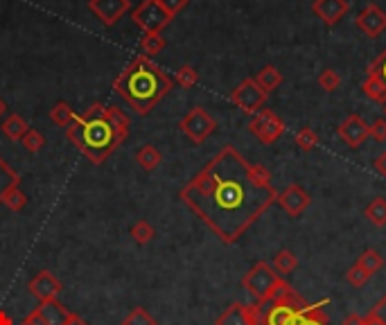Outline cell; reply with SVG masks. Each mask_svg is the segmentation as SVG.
Here are the masks:
<instances>
[{"instance_id":"cell-1","label":"cell","mask_w":386,"mask_h":325,"mask_svg":"<svg viewBox=\"0 0 386 325\" xmlns=\"http://www.w3.org/2000/svg\"><path fill=\"white\" fill-rule=\"evenodd\" d=\"M179 197L224 244H235L278 201V190L269 170L226 145L186 183Z\"/></svg>"},{"instance_id":"cell-2","label":"cell","mask_w":386,"mask_h":325,"mask_svg":"<svg viewBox=\"0 0 386 325\" xmlns=\"http://www.w3.org/2000/svg\"><path fill=\"white\" fill-rule=\"evenodd\" d=\"M129 127L131 122L122 108L95 102L82 115L75 117L66 129V138L91 162L102 165L129 138Z\"/></svg>"},{"instance_id":"cell-3","label":"cell","mask_w":386,"mask_h":325,"mask_svg":"<svg viewBox=\"0 0 386 325\" xmlns=\"http://www.w3.org/2000/svg\"><path fill=\"white\" fill-rule=\"evenodd\" d=\"M174 79L152 57L138 54L113 79V91L134 108L138 115L152 113V108L172 91Z\"/></svg>"},{"instance_id":"cell-4","label":"cell","mask_w":386,"mask_h":325,"mask_svg":"<svg viewBox=\"0 0 386 325\" xmlns=\"http://www.w3.org/2000/svg\"><path fill=\"white\" fill-rule=\"evenodd\" d=\"M319 302H307L289 285L271 300L262 302V305L255 302L257 325H303L309 317V312L319 307Z\"/></svg>"},{"instance_id":"cell-5","label":"cell","mask_w":386,"mask_h":325,"mask_svg":"<svg viewBox=\"0 0 386 325\" xmlns=\"http://www.w3.org/2000/svg\"><path fill=\"white\" fill-rule=\"evenodd\" d=\"M242 287L253 296L257 305H262V302L271 300L274 296L281 294L285 287H289V283L283 276L276 274L269 262H255L242 276Z\"/></svg>"},{"instance_id":"cell-6","label":"cell","mask_w":386,"mask_h":325,"mask_svg":"<svg viewBox=\"0 0 386 325\" xmlns=\"http://www.w3.org/2000/svg\"><path fill=\"white\" fill-rule=\"evenodd\" d=\"M179 127H181V132L192 140V143L201 145L214 134V129H217V120H214V117L203 106H195V108H190L184 117H181Z\"/></svg>"},{"instance_id":"cell-7","label":"cell","mask_w":386,"mask_h":325,"mask_svg":"<svg viewBox=\"0 0 386 325\" xmlns=\"http://www.w3.org/2000/svg\"><path fill=\"white\" fill-rule=\"evenodd\" d=\"M131 20L147 34V32H163L172 23V16L160 7L158 0H143L131 9Z\"/></svg>"},{"instance_id":"cell-8","label":"cell","mask_w":386,"mask_h":325,"mask_svg":"<svg viewBox=\"0 0 386 325\" xmlns=\"http://www.w3.org/2000/svg\"><path fill=\"white\" fill-rule=\"evenodd\" d=\"M249 132L260 140L262 145H274L276 140L285 134V122L271 108H260L249 120Z\"/></svg>"},{"instance_id":"cell-9","label":"cell","mask_w":386,"mask_h":325,"mask_svg":"<svg viewBox=\"0 0 386 325\" xmlns=\"http://www.w3.org/2000/svg\"><path fill=\"white\" fill-rule=\"evenodd\" d=\"M266 95L260 86L255 84L253 77H246L244 82L238 84V89L231 93V102L240 108L242 113H249V115H255L260 108H264V102H266Z\"/></svg>"},{"instance_id":"cell-10","label":"cell","mask_w":386,"mask_h":325,"mask_svg":"<svg viewBox=\"0 0 386 325\" xmlns=\"http://www.w3.org/2000/svg\"><path fill=\"white\" fill-rule=\"evenodd\" d=\"M281 208L289 215V217H300L312 203V197L298 186V183H289V186L278 192V201H276Z\"/></svg>"},{"instance_id":"cell-11","label":"cell","mask_w":386,"mask_h":325,"mask_svg":"<svg viewBox=\"0 0 386 325\" xmlns=\"http://www.w3.org/2000/svg\"><path fill=\"white\" fill-rule=\"evenodd\" d=\"M89 9L104 25L113 27L131 9V0H89Z\"/></svg>"},{"instance_id":"cell-12","label":"cell","mask_w":386,"mask_h":325,"mask_svg":"<svg viewBox=\"0 0 386 325\" xmlns=\"http://www.w3.org/2000/svg\"><path fill=\"white\" fill-rule=\"evenodd\" d=\"M337 134L350 149H357L364 145V140L368 138V122L364 120L359 113H350L346 120L337 127Z\"/></svg>"},{"instance_id":"cell-13","label":"cell","mask_w":386,"mask_h":325,"mask_svg":"<svg viewBox=\"0 0 386 325\" xmlns=\"http://www.w3.org/2000/svg\"><path fill=\"white\" fill-rule=\"evenodd\" d=\"M27 289L39 302H46V300H55L61 294L63 285L57 276L50 274V271H39V274L27 283Z\"/></svg>"},{"instance_id":"cell-14","label":"cell","mask_w":386,"mask_h":325,"mask_svg":"<svg viewBox=\"0 0 386 325\" xmlns=\"http://www.w3.org/2000/svg\"><path fill=\"white\" fill-rule=\"evenodd\" d=\"M214 325H257V305L251 302H231V305L224 310Z\"/></svg>"},{"instance_id":"cell-15","label":"cell","mask_w":386,"mask_h":325,"mask_svg":"<svg viewBox=\"0 0 386 325\" xmlns=\"http://www.w3.org/2000/svg\"><path fill=\"white\" fill-rule=\"evenodd\" d=\"M357 27L364 32L366 37L371 39H378L382 32L386 30V14L382 12V9L378 5H366L361 9V12L357 14L355 18Z\"/></svg>"},{"instance_id":"cell-16","label":"cell","mask_w":386,"mask_h":325,"mask_svg":"<svg viewBox=\"0 0 386 325\" xmlns=\"http://www.w3.org/2000/svg\"><path fill=\"white\" fill-rule=\"evenodd\" d=\"M348 9H350L348 0H314L312 3V12L326 25H337L348 14Z\"/></svg>"},{"instance_id":"cell-17","label":"cell","mask_w":386,"mask_h":325,"mask_svg":"<svg viewBox=\"0 0 386 325\" xmlns=\"http://www.w3.org/2000/svg\"><path fill=\"white\" fill-rule=\"evenodd\" d=\"M39 312H41L43 321H46V325H63V323H66V319H68V314H70V310L63 305V302H59L57 298L41 302Z\"/></svg>"},{"instance_id":"cell-18","label":"cell","mask_w":386,"mask_h":325,"mask_svg":"<svg viewBox=\"0 0 386 325\" xmlns=\"http://www.w3.org/2000/svg\"><path fill=\"white\" fill-rule=\"evenodd\" d=\"M361 91L371 102H378V104L386 102V84L371 70H366V79L361 84Z\"/></svg>"},{"instance_id":"cell-19","label":"cell","mask_w":386,"mask_h":325,"mask_svg":"<svg viewBox=\"0 0 386 325\" xmlns=\"http://www.w3.org/2000/svg\"><path fill=\"white\" fill-rule=\"evenodd\" d=\"M0 129H3V134L12 140V143H18V140L27 134L30 125L25 122V117H20L18 113H9L3 120V125H0Z\"/></svg>"},{"instance_id":"cell-20","label":"cell","mask_w":386,"mask_h":325,"mask_svg":"<svg viewBox=\"0 0 386 325\" xmlns=\"http://www.w3.org/2000/svg\"><path fill=\"white\" fill-rule=\"evenodd\" d=\"M271 267H274V271H276L278 276L287 278V276H292L294 271H296V267H298V257H296L292 251H289V248H283V251H278V253L274 255Z\"/></svg>"},{"instance_id":"cell-21","label":"cell","mask_w":386,"mask_h":325,"mask_svg":"<svg viewBox=\"0 0 386 325\" xmlns=\"http://www.w3.org/2000/svg\"><path fill=\"white\" fill-rule=\"evenodd\" d=\"M255 84L260 86V89L269 95V93H274L278 86L283 84V75H281V70H278L276 66H264L260 72L255 75Z\"/></svg>"},{"instance_id":"cell-22","label":"cell","mask_w":386,"mask_h":325,"mask_svg":"<svg viewBox=\"0 0 386 325\" xmlns=\"http://www.w3.org/2000/svg\"><path fill=\"white\" fill-rule=\"evenodd\" d=\"M160 160H163V156H160V151L154 145H143L136 151V162L145 172H154L160 165Z\"/></svg>"},{"instance_id":"cell-23","label":"cell","mask_w":386,"mask_h":325,"mask_svg":"<svg viewBox=\"0 0 386 325\" xmlns=\"http://www.w3.org/2000/svg\"><path fill=\"white\" fill-rule=\"evenodd\" d=\"M364 217H366V219L373 226H378V229H384V226H386V199L384 197H375L366 205V210H364Z\"/></svg>"},{"instance_id":"cell-24","label":"cell","mask_w":386,"mask_h":325,"mask_svg":"<svg viewBox=\"0 0 386 325\" xmlns=\"http://www.w3.org/2000/svg\"><path fill=\"white\" fill-rule=\"evenodd\" d=\"M75 117H77V113H75V108L68 102H57L55 106L50 108V120L55 122L57 127L68 129Z\"/></svg>"},{"instance_id":"cell-25","label":"cell","mask_w":386,"mask_h":325,"mask_svg":"<svg viewBox=\"0 0 386 325\" xmlns=\"http://www.w3.org/2000/svg\"><path fill=\"white\" fill-rule=\"evenodd\" d=\"M165 39H163V32H147L141 39V48L145 57H154V54L163 52L165 50Z\"/></svg>"},{"instance_id":"cell-26","label":"cell","mask_w":386,"mask_h":325,"mask_svg":"<svg viewBox=\"0 0 386 325\" xmlns=\"http://www.w3.org/2000/svg\"><path fill=\"white\" fill-rule=\"evenodd\" d=\"M16 186H20V177L7 165L3 158H0V203H3L5 194Z\"/></svg>"},{"instance_id":"cell-27","label":"cell","mask_w":386,"mask_h":325,"mask_svg":"<svg viewBox=\"0 0 386 325\" xmlns=\"http://www.w3.org/2000/svg\"><path fill=\"white\" fill-rule=\"evenodd\" d=\"M129 235H131V240L136 242V244H141V246H145V244H149L156 237V231H154V226L149 224V222H145V219H138L131 229H129Z\"/></svg>"},{"instance_id":"cell-28","label":"cell","mask_w":386,"mask_h":325,"mask_svg":"<svg viewBox=\"0 0 386 325\" xmlns=\"http://www.w3.org/2000/svg\"><path fill=\"white\" fill-rule=\"evenodd\" d=\"M357 265H361L364 269L368 271L371 276H375L378 271H382V267H384V257L380 255V251H375V248H366V251H364V253L359 255Z\"/></svg>"},{"instance_id":"cell-29","label":"cell","mask_w":386,"mask_h":325,"mask_svg":"<svg viewBox=\"0 0 386 325\" xmlns=\"http://www.w3.org/2000/svg\"><path fill=\"white\" fill-rule=\"evenodd\" d=\"M3 205H7L12 212H20L27 205V194L20 190V186L12 188L7 194H5V199H3Z\"/></svg>"},{"instance_id":"cell-30","label":"cell","mask_w":386,"mask_h":325,"mask_svg":"<svg viewBox=\"0 0 386 325\" xmlns=\"http://www.w3.org/2000/svg\"><path fill=\"white\" fill-rule=\"evenodd\" d=\"M174 84H179L181 89H195V86L199 84V72L192 68V66H181L174 75Z\"/></svg>"},{"instance_id":"cell-31","label":"cell","mask_w":386,"mask_h":325,"mask_svg":"<svg viewBox=\"0 0 386 325\" xmlns=\"http://www.w3.org/2000/svg\"><path fill=\"white\" fill-rule=\"evenodd\" d=\"M120 325H158L156 319L149 314L145 307H134L131 312L127 314V317L122 319Z\"/></svg>"},{"instance_id":"cell-32","label":"cell","mask_w":386,"mask_h":325,"mask_svg":"<svg viewBox=\"0 0 386 325\" xmlns=\"http://www.w3.org/2000/svg\"><path fill=\"white\" fill-rule=\"evenodd\" d=\"M294 140H296V145H298L300 151H312V149L319 147V136H316L314 129H309V127L300 129Z\"/></svg>"},{"instance_id":"cell-33","label":"cell","mask_w":386,"mask_h":325,"mask_svg":"<svg viewBox=\"0 0 386 325\" xmlns=\"http://www.w3.org/2000/svg\"><path fill=\"white\" fill-rule=\"evenodd\" d=\"M20 145H23L30 154H37V151L43 149V145H46V136H43L41 132H37V129H27V134L20 138Z\"/></svg>"},{"instance_id":"cell-34","label":"cell","mask_w":386,"mask_h":325,"mask_svg":"<svg viewBox=\"0 0 386 325\" xmlns=\"http://www.w3.org/2000/svg\"><path fill=\"white\" fill-rule=\"evenodd\" d=\"M319 86L323 89L326 93H335L339 86H341V75L337 70H332V68H326L323 72L319 75Z\"/></svg>"},{"instance_id":"cell-35","label":"cell","mask_w":386,"mask_h":325,"mask_svg":"<svg viewBox=\"0 0 386 325\" xmlns=\"http://www.w3.org/2000/svg\"><path fill=\"white\" fill-rule=\"evenodd\" d=\"M346 280H348V285H352V287H364L371 280V274L366 269H364L361 265H352L348 271H346Z\"/></svg>"},{"instance_id":"cell-36","label":"cell","mask_w":386,"mask_h":325,"mask_svg":"<svg viewBox=\"0 0 386 325\" xmlns=\"http://www.w3.org/2000/svg\"><path fill=\"white\" fill-rule=\"evenodd\" d=\"M328 298H323L319 302V307L316 310H312L309 312V317H307V321L303 323V325H330V319H328V314H326V305H328Z\"/></svg>"},{"instance_id":"cell-37","label":"cell","mask_w":386,"mask_h":325,"mask_svg":"<svg viewBox=\"0 0 386 325\" xmlns=\"http://www.w3.org/2000/svg\"><path fill=\"white\" fill-rule=\"evenodd\" d=\"M158 3H160V7H163L172 18H174V16H179L188 7L190 0H158Z\"/></svg>"},{"instance_id":"cell-38","label":"cell","mask_w":386,"mask_h":325,"mask_svg":"<svg viewBox=\"0 0 386 325\" xmlns=\"http://www.w3.org/2000/svg\"><path fill=\"white\" fill-rule=\"evenodd\" d=\"M368 136H373L378 143H384L386 140V117H378L373 125H368Z\"/></svg>"},{"instance_id":"cell-39","label":"cell","mask_w":386,"mask_h":325,"mask_svg":"<svg viewBox=\"0 0 386 325\" xmlns=\"http://www.w3.org/2000/svg\"><path fill=\"white\" fill-rule=\"evenodd\" d=\"M341 325H382V323L375 317H371V314H366V317H359V314H348Z\"/></svg>"},{"instance_id":"cell-40","label":"cell","mask_w":386,"mask_h":325,"mask_svg":"<svg viewBox=\"0 0 386 325\" xmlns=\"http://www.w3.org/2000/svg\"><path fill=\"white\" fill-rule=\"evenodd\" d=\"M366 70H371V72H375V75H378V77L386 84V48L382 50V54H380V57L378 59H375L373 63H371V66L366 68Z\"/></svg>"},{"instance_id":"cell-41","label":"cell","mask_w":386,"mask_h":325,"mask_svg":"<svg viewBox=\"0 0 386 325\" xmlns=\"http://www.w3.org/2000/svg\"><path fill=\"white\" fill-rule=\"evenodd\" d=\"M368 314H371V317L378 319L382 325H386V294H384L378 302H375V307H373Z\"/></svg>"},{"instance_id":"cell-42","label":"cell","mask_w":386,"mask_h":325,"mask_svg":"<svg viewBox=\"0 0 386 325\" xmlns=\"http://www.w3.org/2000/svg\"><path fill=\"white\" fill-rule=\"evenodd\" d=\"M20 325H46V321H43L39 307H34V310H32L23 321H20Z\"/></svg>"},{"instance_id":"cell-43","label":"cell","mask_w":386,"mask_h":325,"mask_svg":"<svg viewBox=\"0 0 386 325\" xmlns=\"http://www.w3.org/2000/svg\"><path fill=\"white\" fill-rule=\"evenodd\" d=\"M373 167H375V172H378L380 177H384V179H386V151H382L380 156H375Z\"/></svg>"},{"instance_id":"cell-44","label":"cell","mask_w":386,"mask_h":325,"mask_svg":"<svg viewBox=\"0 0 386 325\" xmlns=\"http://www.w3.org/2000/svg\"><path fill=\"white\" fill-rule=\"evenodd\" d=\"M63 325H89V323H86V321L79 317V314L70 312V314H68V319H66V323H63Z\"/></svg>"},{"instance_id":"cell-45","label":"cell","mask_w":386,"mask_h":325,"mask_svg":"<svg viewBox=\"0 0 386 325\" xmlns=\"http://www.w3.org/2000/svg\"><path fill=\"white\" fill-rule=\"evenodd\" d=\"M0 325H14L12 317H9V314L3 312V310H0Z\"/></svg>"},{"instance_id":"cell-46","label":"cell","mask_w":386,"mask_h":325,"mask_svg":"<svg viewBox=\"0 0 386 325\" xmlns=\"http://www.w3.org/2000/svg\"><path fill=\"white\" fill-rule=\"evenodd\" d=\"M7 113V102L3 100V97H0V117H3Z\"/></svg>"},{"instance_id":"cell-47","label":"cell","mask_w":386,"mask_h":325,"mask_svg":"<svg viewBox=\"0 0 386 325\" xmlns=\"http://www.w3.org/2000/svg\"><path fill=\"white\" fill-rule=\"evenodd\" d=\"M382 111H384V117H386V102L382 104Z\"/></svg>"}]
</instances>
